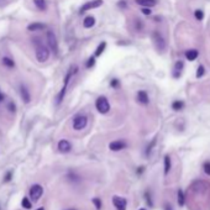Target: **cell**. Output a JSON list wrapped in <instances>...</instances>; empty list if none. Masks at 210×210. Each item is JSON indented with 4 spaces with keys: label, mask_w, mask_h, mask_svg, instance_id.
Wrapping results in <instances>:
<instances>
[{
    "label": "cell",
    "mask_w": 210,
    "mask_h": 210,
    "mask_svg": "<svg viewBox=\"0 0 210 210\" xmlns=\"http://www.w3.org/2000/svg\"><path fill=\"white\" fill-rule=\"evenodd\" d=\"M171 169V157L168 155L164 156V174H168Z\"/></svg>",
    "instance_id": "44dd1931"
},
{
    "label": "cell",
    "mask_w": 210,
    "mask_h": 210,
    "mask_svg": "<svg viewBox=\"0 0 210 210\" xmlns=\"http://www.w3.org/2000/svg\"><path fill=\"white\" fill-rule=\"evenodd\" d=\"M47 43H48V46H50V48L53 53L58 52V42H57V37H56L53 31L47 32Z\"/></svg>",
    "instance_id": "5b68a950"
},
{
    "label": "cell",
    "mask_w": 210,
    "mask_h": 210,
    "mask_svg": "<svg viewBox=\"0 0 210 210\" xmlns=\"http://www.w3.org/2000/svg\"><path fill=\"white\" fill-rule=\"evenodd\" d=\"M94 64H95V56L90 57V58L87 61V64H85V67H87V68H92Z\"/></svg>",
    "instance_id": "4316f807"
},
{
    "label": "cell",
    "mask_w": 210,
    "mask_h": 210,
    "mask_svg": "<svg viewBox=\"0 0 210 210\" xmlns=\"http://www.w3.org/2000/svg\"><path fill=\"white\" fill-rule=\"evenodd\" d=\"M36 58L38 62H46L48 58H50V50L42 45V43H38L37 47H36Z\"/></svg>",
    "instance_id": "7a4b0ae2"
},
{
    "label": "cell",
    "mask_w": 210,
    "mask_h": 210,
    "mask_svg": "<svg viewBox=\"0 0 210 210\" xmlns=\"http://www.w3.org/2000/svg\"><path fill=\"white\" fill-rule=\"evenodd\" d=\"M152 40H153V43H155V46H156L158 52H164L166 51V47H167L166 46V41H164L163 36L160 33V31L155 30L152 32Z\"/></svg>",
    "instance_id": "6da1fadb"
},
{
    "label": "cell",
    "mask_w": 210,
    "mask_h": 210,
    "mask_svg": "<svg viewBox=\"0 0 210 210\" xmlns=\"http://www.w3.org/2000/svg\"><path fill=\"white\" fill-rule=\"evenodd\" d=\"M103 5V0H92V1H88L85 2L82 7H81V14H84L85 11H89L92 9H97L99 6Z\"/></svg>",
    "instance_id": "52a82bcc"
},
{
    "label": "cell",
    "mask_w": 210,
    "mask_h": 210,
    "mask_svg": "<svg viewBox=\"0 0 210 210\" xmlns=\"http://www.w3.org/2000/svg\"><path fill=\"white\" fill-rule=\"evenodd\" d=\"M183 68H184V62L181 61V59L177 61L176 64H174V67H173V77H174V78H179L181 74H182Z\"/></svg>",
    "instance_id": "7c38bea8"
},
{
    "label": "cell",
    "mask_w": 210,
    "mask_h": 210,
    "mask_svg": "<svg viewBox=\"0 0 210 210\" xmlns=\"http://www.w3.org/2000/svg\"><path fill=\"white\" fill-rule=\"evenodd\" d=\"M2 64H4L5 67H9V68L15 67V62H14L11 58H9V57H4V58H2Z\"/></svg>",
    "instance_id": "7402d4cb"
},
{
    "label": "cell",
    "mask_w": 210,
    "mask_h": 210,
    "mask_svg": "<svg viewBox=\"0 0 210 210\" xmlns=\"http://www.w3.org/2000/svg\"><path fill=\"white\" fill-rule=\"evenodd\" d=\"M95 25V17L94 16H87L85 19H84V21H83V26L85 27V28H90V27H93Z\"/></svg>",
    "instance_id": "2e32d148"
},
{
    "label": "cell",
    "mask_w": 210,
    "mask_h": 210,
    "mask_svg": "<svg viewBox=\"0 0 210 210\" xmlns=\"http://www.w3.org/2000/svg\"><path fill=\"white\" fill-rule=\"evenodd\" d=\"M136 99L140 104L142 105H147L150 103V98H148V94L146 90H138L137 92V95H136Z\"/></svg>",
    "instance_id": "30bf717a"
},
{
    "label": "cell",
    "mask_w": 210,
    "mask_h": 210,
    "mask_svg": "<svg viewBox=\"0 0 210 210\" xmlns=\"http://www.w3.org/2000/svg\"><path fill=\"white\" fill-rule=\"evenodd\" d=\"M6 2V0H0V5H4Z\"/></svg>",
    "instance_id": "f35d334b"
},
{
    "label": "cell",
    "mask_w": 210,
    "mask_h": 210,
    "mask_svg": "<svg viewBox=\"0 0 210 210\" xmlns=\"http://www.w3.org/2000/svg\"><path fill=\"white\" fill-rule=\"evenodd\" d=\"M69 210H74V209H69Z\"/></svg>",
    "instance_id": "b9f144b4"
},
{
    "label": "cell",
    "mask_w": 210,
    "mask_h": 210,
    "mask_svg": "<svg viewBox=\"0 0 210 210\" xmlns=\"http://www.w3.org/2000/svg\"><path fill=\"white\" fill-rule=\"evenodd\" d=\"M88 124V117L85 115H78L73 119V129L77 131L83 130Z\"/></svg>",
    "instance_id": "277c9868"
},
{
    "label": "cell",
    "mask_w": 210,
    "mask_h": 210,
    "mask_svg": "<svg viewBox=\"0 0 210 210\" xmlns=\"http://www.w3.org/2000/svg\"><path fill=\"white\" fill-rule=\"evenodd\" d=\"M45 28H46V25L42 24V22H33V24H30L27 26L28 31H41V30H45Z\"/></svg>",
    "instance_id": "5bb4252c"
},
{
    "label": "cell",
    "mask_w": 210,
    "mask_h": 210,
    "mask_svg": "<svg viewBox=\"0 0 210 210\" xmlns=\"http://www.w3.org/2000/svg\"><path fill=\"white\" fill-rule=\"evenodd\" d=\"M143 28V22H142V20H138V19H136V30H142Z\"/></svg>",
    "instance_id": "f546056e"
},
{
    "label": "cell",
    "mask_w": 210,
    "mask_h": 210,
    "mask_svg": "<svg viewBox=\"0 0 210 210\" xmlns=\"http://www.w3.org/2000/svg\"><path fill=\"white\" fill-rule=\"evenodd\" d=\"M143 169H145L143 167H140V168H137V173H138V174H141V173L143 172Z\"/></svg>",
    "instance_id": "8d00e7d4"
},
{
    "label": "cell",
    "mask_w": 210,
    "mask_h": 210,
    "mask_svg": "<svg viewBox=\"0 0 210 210\" xmlns=\"http://www.w3.org/2000/svg\"><path fill=\"white\" fill-rule=\"evenodd\" d=\"M194 16H195V19H197L198 21H202V20L204 19V12H203L202 10L198 9V10L194 11Z\"/></svg>",
    "instance_id": "d4e9b609"
},
{
    "label": "cell",
    "mask_w": 210,
    "mask_h": 210,
    "mask_svg": "<svg viewBox=\"0 0 210 210\" xmlns=\"http://www.w3.org/2000/svg\"><path fill=\"white\" fill-rule=\"evenodd\" d=\"M204 73H205V68H204V66H199L198 67V69H197V74H195V77L197 78H202L203 76H204Z\"/></svg>",
    "instance_id": "603a6c76"
},
{
    "label": "cell",
    "mask_w": 210,
    "mask_h": 210,
    "mask_svg": "<svg viewBox=\"0 0 210 210\" xmlns=\"http://www.w3.org/2000/svg\"><path fill=\"white\" fill-rule=\"evenodd\" d=\"M112 204H114V207L116 208V210H126V204H127V202H126V199L125 198H121V197H114L112 198Z\"/></svg>",
    "instance_id": "ba28073f"
},
{
    "label": "cell",
    "mask_w": 210,
    "mask_h": 210,
    "mask_svg": "<svg viewBox=\"0 0 210 210\" xmlns=\"http://www.w3.org/2000/svg\"><path fill=\"white\" fill-rule=\"evenodd\" d=\"M198 56H199L198 50H188V51H186V58L188 61H195L198 58Z\"/></svg>",
    "instance_id": "9a60e30c"
},
{
    "label": "cell",
    "mask_w": 210,
    "mask_h": 210,
    "mask_svg": "<svg viewBox=\"0 0 210 210\" xmlns=\"http://www.w3.org/2000/svg\"><path fill=\"white\" fill-rule=\"evenodd\" d=\"M126 146H127V143H126L125 141H122V140H116V141L110 142L109 148H110L111 151L116 152V151H121V150H124Z\"/></svg>",
    "instance_id": "9c48e42d"
},
{
    "label": "cell",
    "mask_w": 210,
    "mask_h": 210,
    "mask_svg": "<svg viewBox=\"0 0 210 210\" xmlns=\"http://www.w3.org/2000/svg\"><path fill=\"white\" fill-rule=\"evenodd\" d=\"M164 210H173V209H172V207H171L169 204H166V205H164Z\"/></svg>",
    "instance_id": "d590c367"
},
{
    "label": "cell",
    "mask_w": 210,
    "mask_h": 210,
    "mask_svg": "<svg viewBox=\"0 0 210 210\" xmlns=\"http://www.w3.org/2000/svg\"><path fill=\"white\" fill-rule=\"evenodd\" d=\"M72 150V145L69 141L67 140H61L58 142V151L62 152V153H68L69 151Z\"/></svg>",
    "instance_id": "8fae6325"
},
{
    "label": "cell",
    "mask_w": 210,
    "mask_h": 210,
    "mask_svg": "<svg viewBox=\"0 0 210 210\" xmlns=\"http://www.w3.org/2000/svg\"><path fill=\"white\" fill-rule=\"evenodd\" d=\"M183 107H184V102H183V100H174V102L172 103V109L176 110V111H179V110H182Z\"/></svg>",
    "instance_id": "ffe728a7"
},
{
    "label": "cell",
    "mask_w": 210,
    "mask_h": 210,
    "mask_svg": "<svg viewBox=\"0 0 210 210\" xmlns=\"http://www.w3.org/2000/svg\"><path fill=\"white\" fill-rule=\"evenodd\" d=\"M136 4L141 5V6H146V7H151V6H155L156 5V0H135Z\"/></svg>",
    "instance_id": "e0dca14e"
},
{
    "label": "cell",
    "mask_w": 210,
    "mask_h": 210,
    "mask_svg": "<svg viewBox=\"0 0 210 210\" xmlns=\"http://www.w3.org/2000/svg\"><path fill=\"white\" fill-rule=\"evenodd\" d=\"M141 11H142V14H145V15H151V12H152L151 9H150V7H146V6H143Z\"/></svg>",
    "instance_id": "836d02e7"
},
{
    "label": "cell",
    "mask_w": 210,
    "mask_h": 210,
    "mask_svg": "<svg viewBox=\"0 0 210 210\" xmlns=\"http://www.w3.org/2000/svg\"><path fill=\"white\" fill-rule=\"evenodd\" d=\"M105 48H106V42L105 41H103V42H100V45L97 47V50H95V53H94V56L95 57H99L103 52L105 51Z\"/></svg>",
    "instance_id": "d6986e66"
},
{
    "label": "cell",
    "mask_w": 210,
    "mask_h": 210,
    "mask_svg": "<svg viewBox=\"0 0 210 210\" xmlns=\"http://www.w3.org/2000/svg\"><path fill=\"white\" fill-rule=\"evenodd\" d=\"M95 107L97 110L100 112V114H107L109 110H110V103L107 100L106 97H99L97 100H95Z\"/></svg>",
    "instance_id": "3957f363"
},
{
    "label": "cell",
    "mask_w": 210,
    "mask_h": 210,
    "mask_svg": "<svg viewBox=\"0 0 210 210\" xmlns=\"http://www.w3.org/2000/svg\"><path fill=\"white\" fill-rule=\"evenodd\" d=\"M119 85H120V81L119 79H112L110 82V87H112V88H117Z\"/></svg>",
    "instance_id": "4dcf8cb0"
},
{
    "label": "cell",
    "mask_w": 210,
    "mask_h": 210,
    "mask_svg": "<svg viewBox=\"0 0 210 210\" xmlns=\"http://www.w3.org/2000/svg\"><path fill=\"white\" fill-rule=\"evenodd\" d=\"M140 210H146V209H143V208H142V209H140Z\"/></svg>",
    "instance_id": "60d3db41"
},
{
    "label": "cell",
    "mask_w": 210,
    "mask_h": 210,
    "mask_svg": "<svg viewBox=\"0 0 210 210\" xmlns=\"http://www.w3.org/2000/svg\"><path fill=\"white\" fill-rule=\"evenodd\" d=\"M20 94H21V98H22L24 103L28 104L31 102V95H30V93H28V90H27V88L25 85H20Z\"/></svg>",
    "instance_id": "4fadbf2b"
},
{
    "label": "cell",
    "mask_w": 210,
    "mask_h": 210,
    "mask_svg": "<svg viewBox=\"0 0 210 210\" xmlns=\"http://www.w3.org/2000/svg\"><path fill=\"white\" fill-rule=\"evenodd\" d=\"M155 143H156V138H153L152 142H151V145H148V147H147V150H146V155H150V152L152 151V147L155 146Z\"/></svg>",
    "instance_id": "1f68e13d"
},
{
    "label": "cell",
    "mask_w": 210,
    "mask_h": 210,
    "mask_svg": "<svg viewBox=\"0 0 210 210\" xmlns=\"http://www.w3.org/2000/svg\"><path fill=\"white\" fill-rule=\"evenodd\" d=\"M93 204L95 205V209L97 210L102 209V200H100L99 198H94V199H93Z\"/></svg>",
    "instance_id": "83f0119b"
},
{
    "label": "cell",
    "mask_w": 210,
    "mask_h": 210,
    "mask_svg": "<svg viewBox=\"0 0 210 210\" xmlns=\"http://www.w3.org/2000/svg\"><path fill=\"white\" fill-rule=\"evenodd\" d=\"M21 205H22V208H25V209H31V208H32V204L30 203L28 198H24L22 202H21Z\"/></svg>",
    "instance_id": "cb8c5ba5"
},
{
    "label": "cell",
    "mask_w": 210,
    "mask_h": 210,
    "mask_svg": "<svg viewBox=\"0 0 210 210\" xmlns=\"http://www.w3.org/2000/svg\"><path fill=\"white\" fill-rule=\"evenodd\" d=\"M11 177H12V173H11V172H9V173L5 176V178H4V182H9V181L11 179Z\"/></svg>",
    "instance_id": "e575fe53"
},
{
    "label": "cell",
    "mask_w": 210,
    "mask_h": 210,
    "mask_svg": "<svg viewBox=\"0 0 210 210\" xmlns=\"http://www.w3.org/2000/svg\"><path fill=\"white\" fill-rule=\"evenodd\" d=\"M43 194V188L40 184H35L31 187L30 189V198L32 199V202H37Z\"/></svg>",
    "instance_id": "8992f818"
},
{
    "label": "cell",
    "mask_w": 210,
    "mask_h": 210,
    "mask_svg": "<svg viewBox=\"0 0 210 210\" xmlns=\"http://www.w3.org/2000/svg\"><path fill=\"white\" fill-rule=\"evenodd\" d=\"M33 2H35L36 7H37L38 10H41V11L47 10V2H46V0H33Z\"/></svg>",
    "instance_id": "ac0fdd59"
},
{
    "label": "cell",
    "mask_w": 210,
    "mask_h": 210,
    "mask_svg": "<svg viewBox=\"0 0 210 210\" xmlns=\"http://www.w3.org/2000/svg\"><path fill=\"white\" fill-rule=\"evenodd\" d=\"M2 100H4V95H2V94H1V92H0V103H1Z\"/></svg>",
    "instance_id": "74e56055"
},
{
    "label": "cell",
    "mask_w": 210,
    "mask_h": 210,
    "mask_svg": "<svg viewBox=\"0 0 210 210\" xmlns=\"http://www.w3.org/2000/svg\"><path fill=\"white\" fill-rule=\"evenodd\" d=\"M37 210H45V209H43V208H38Z\"/></svg>",
    "instance_id": "ab89813d"
},
{
    "label": "cell",
    "mask_w": 210,
    "mask_h": 210,
    "mask_svg": "<svg viewBox=\"0 0 210 210\" xmlns=\"http://www.w3.org/2000/svg\"><path fill=\"white\" fill-rule=\"evenodd\" d=\"M203 169H204L205 174L210 176V162H205V163H204V166H203Z\"/></svg>",
    "instance_id": "f1b7e54d"
},
{
    "label": "cell",
    "mask_w": 210,
    "mask_h": 210,
    "mask_svg": "<svg viewBox=\"0 0 210 210\" xmlns=\"http://www.w3.org/2000/svg\"><path fill=\"white\" fill-rule=\"evenodd\" d=\"M145 198H146V200H147V204L150 205V207H152L153 205V203H152V199H151V195H150V193L147 192V193H145Z\"/></svg>",
    "instance_id": "d6a6232c"
},
{
    "label": "cell",
    "mask_w": 210,
    "mask_h": 210,
    "mask_svg": "<svg viewBox=\"0 0 210 210\" xmlns=\"http://www.w3.org/2000/svg\"><path fill=\"white\" fill-rule=\"evenodd\" d=\"M178 204H179L181 207L184 205V194H183V192H182L181 189L178 190Z\"/></svg>",
    "instance_id": "484cf974"
}]
</instances>
